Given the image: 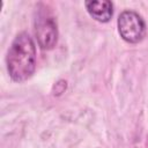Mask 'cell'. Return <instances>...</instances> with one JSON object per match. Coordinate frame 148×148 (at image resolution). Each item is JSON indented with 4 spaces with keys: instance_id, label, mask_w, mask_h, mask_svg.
Returning <instances> with one entry per match:
<instances>
[{
    "instance_id": "cell-1",
    "label": "cell",
    "mask_w": 148,
    "mask_h": 148,
    "mask_svg": "<svg viewBox=\"0 0 148 148\" xmlns=\"http://www.w3.org/2000/svg\"><path fill=\"white\" fill-rule=\"evenodd\" d=\"M7 71L15 82H24L36 69V46L28 32H20L7 52Z\"/></svg>"
},
{
    "instance_id": "cell-2",
    "label": "cell",
    "mask_w": 148,
    "mask_h": 148,
    "mask_svg": "<svg viewBox=\"0 0 148 148\" xmlns=\"http://www.w3.org/2000/svg\"><path fill=\"white\" fill-rule=\"evenodd\" d=\"M35 35L38 45L43 50H51L58 40V27L56 18L45 8H38L35 17Z\"/></svg>"
},
{
    "instance_id": "cell-3",
    "label": "cell",
    "mask_w": 148,
    "mask_h": 148,
    "mask_svg": "<svg viewBox=\"0 0 148 148\" xmlns=\"http://www.w3.org/2000/svg\"><path fill=\"white\" fill-rule=\"evenodd\" d=\"M117 25L120 37L127 43H139L146 36V23L136 12L124 10L118 16Z\"/></svg>"
},
{
    "instance_id": "cell-4",
    "label": "cell",
    "mask_w": 148,
    "mask_h": 148,
    "mask_svg": "<svg viewBox=\"0 0 148 148\" xmlns=\"http://www.w3.org/2000/svg\"><path fill=\"white\" fill-rule=\"evenodd\" d=\"M84 6L89 15L101 23H106L112 17L113 5L109 0H89L84 2Z\"/></svg>"
},
{
    "instance_id": "cell-5",
    "label": "cell",
    "mask_w": 148,
    "mask_h": 148,
    "mask_svg": "<svg viewBox=\"0 0 148 148\" xmlns=\"http://www.w3.org/2000/svg\"><path fill=\"white\" fill-rule=\"evenodd\" d=\"M146 148H148V134H147V139H146Z\"/></svg>"
}]
</instances>
